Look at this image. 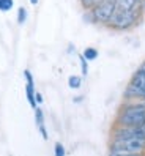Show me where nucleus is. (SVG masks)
<instances>
[{"label": "nucleus", "instance_id": "obj_1", "mask_svg": "<svg viewBox=\"0 0 145 156\" xmlns=\"http://www.w3.org/2000/svg\"><path fill=\"white\" fill-rule=\"evenodd\" d=\"M118 126H131L139 128L145 123V104L140 101H129L126 103L117 117Z\"/></svg>", "mask_w": 145, "mask_h": 156}, {"label": "nucleus", "instance_id": "obj_2", "mask_svg": "<svg viewBox=\"0 0 145 156\" xmlns=\"http://www.w3.org/2000/svg\"><path fill=\"white\" fill-rule=\"evenodd\" d=\"M111 151L131 153V154H143V151H145V137L143 136L114 137V140L111 144Z\"/></svg>", "mask_w": 145, "mask_h": 156}, {"label": "nucleus", "instance_id": "obj_3", "mask_svg": "<svg viewBox=\"0 0 145 156\" xmlns=\"http://www.w3.org/2000/svg\"><path fill=\"white\" fill-rule=\"evenodd\" d=\"M142 14H143L142 10H137V11H115L112 19L107 22V27L112 30H118V32L129 30V29H133V27H136L139 24Z\"/></svg>", "mask_w": 145, "mask_h": 156}, {"label": "nucleus", "instance_id": "obj_4", "mask_svg": "<svg viewBox=\"0 0 145 156\" xmlns=\"http://www.w3.org/2000/svg\"><path fill=\"white\" fill-rule=\"evenodd\" d=\"M115 10H117V0H101L96 6L87 11V16H90V21L95 24L107 25V22L112 19Z\"/></svg>", "mask_w": 145, "mask_h": 156}, {"label": "nucleus", "instance_id": "obj_5", "mask_svg": "<svg viewBox=\"0 0 145 156\" xmlns=\"http://www.w3.org/2000/svg\"><path fill=\"white\" fill-rule=\"evenodd\" d=\"M125 98L128 101H140L145 98V69H142L140 66L136 69L126 87Z\"/></svg>", "mask_w": 145, "mask_h": 156}, {"label": "nucleus", "instance_id": "obj_6", "mask_svg": "<svg viewBox=\"0 0 145 156\" xmlns=\"http://www.w3.org/2000/svg\"><path fill=\"white\" fill-rule=\"evenodd\" d=\"M24 77H25V96H27V101H29V104L36 109L38 107V104H36V101H35V93H36V90H35V82H33V76H32V73L29 69H25L24 71Z\"/></svg>", "mask_w": 145, "mask_h": 156}, {"label": "nucleus", "instance_id": "obj_7", "mask_svg": "<svg viewBox=\"0 0 145 156\" xmlns=\"http://www.w3.org/2000/svg\"><path fill=\"white\" fill-rule=\"evenodd\" d=\"M143 0H117L115 11H137L142 10Z\"/></svg>", "mask_w": 145, "mask_h": 156}, {"label": "nucleus", "instance_id": "obj_8", "mask_svg": "<svg viewBox=\"0 0 145 156\" xmlns=\"http://www.w3.org/2000/svg\"><path fill=\"white\" fill-rule=\"evenodd\" d=\"M35 122H36V126H38V129H40V134L43 136V139L44 140H48V131H46V125H44V114L40 107H36L35 109Z\"/></svg>", "mask_w": 145, "mask_h": 156}, {"label": "nucleus", "instance_id": "obj_9", "mask_svg": "<svg viewBox=\"0 0 145 156\" xmlns=\"http://www.w3.org/2000/svg\"><path fill=\"white\" fill-rule=\"evenodd\" d=\"M80 85H82V77L80 76H69L68 77V87L69 88L77 90V88H80Z\"/></svg>", "mask_w": 145, "mask_h": 156}, {"label": "nucleus", "instance_id": "obj_10", "mask_svg": "<svg viewBox=\"0 0 145 156\" xmlns=\"http://www.w3.org/2000/svg\"><path fill=\"white\" fill-rule=\"evenodd\" d=\"M82 57H84L87 62L96 60V58H98V51H96L95 48H87V49L82 52Z\"/></svg>", "mask_w": 145, "mask_h": 156}, {"label": "nucleus", "instance_id": "obj_11", "mask_svg": "<svg viewBox=\"0 0 145 156\" xmlns=\"http://www.w3.org/2000/svg\"><path fill=\"white\" fill-rule=\"evenodd\" d=\"M13 5H14V0H0V11H3V13L10 11Z\"/></svg>", "mask_w": 145, "mask_h": 156}, {"label": "nucleus", "instance_id": "obj_12", "mask_svg": "<svg viewBox=\"0 0 145 156\" xmlns=\"http://www.w3.org/2000/svg\"><path fill=\"white\" fill-rule=\"evenodd\" d=\"M99 2H101V0H80V5L84 6V10H92L93 6H96Z\"/></svg>", "mask_w": 145, "mask_h": 156}, {"label": "nucleus", "instance_id": "obj_13", "mask_svg": "<svg viewBox=\"0 0 145 156\" xmlns=\"http://www.w3.org/2000/svg\"><path fill=\"white\" fill-rule=\"evenodd\" d=\"M25 21H27V10H25L24 6H21L19 11H17V24L22 25Z\"/></svg>", "mask_w": 145, "mask_h": 156}, {"label": "nucleus", "instance_id": "obj_14", "mask_svg": "<svg viewBox=\"0 0 145 156\" xmlns=\"http://www.w3.org/2000/svg\"><path fill=\"white\" fill-rule=\"evenodd\" d=\"M54 154H55V156H65V154H66L65 147H63L60 142H58V144H55V147H54Z\"/></svg>", "mask_w": 145, "mask_h": 156}, {"label": "nucleus", "instance_id": "obj_15", "mask_svg": "<svg viewBox=\"0 0 145 156\" xmlns=\"http://www.w3.org/2000/svg\"><path fill=\"white\" fill-rule=\"evenodd\" d=\"M79 60H80V68H82V76H87L88 74V65H87V60L82 57V54L79 55Z\"/></svg>", "mask_w": 145, "mask_h": 156}, {"label": "nucleus", "instance_id": "obj_16", "mask_svg": "<svg viewBox=\"0 0 145 156\" xmlns=\"http://www.w3.org/2000/svg\"><path fill=\"white\" fill-rule=\"evenodd\" d=\"M35 101H36V104H41L43 103V95L40 93V91H36V93H35Z\"/></svg>", "mask_w": 145, "mask_h": 156}, {"label": "nucleus", "instance_id": "obj_17", "mask_svg": "<svg viewBox=\"0 0 145 156\" xmlns=\"http://www.w3.org/2000/svg\"><path fill=\"white\" fill-rule=\"evenodd\" d=\"M139 129H140V131H142V134L145 136V123H143L142 126H139Z\"/></svg>", "mask_w": 145, "mask_h": 156}, {"label": "nucleus", "instance_id": "obj_18", "mask_svg": "<svg viewBox=\"0 0 145 156\" xmlns=\"http://www.w3.org/2000/svg\"><path fill=\"white\" fill-rule=\"evenodd\" d=\"M30 3L32 5H38V0H30Z\"/></svg>", "mask_w": 145, "mask_h": 156}, {"label": "nucleus", "instance_id": "obj_19", "mask_svg": "<svg viewBox=\"0 0 145 156\" xmlns=\"http://www.w3.org/2000/svg\"><path fill=\"white\" fill-rule=\"evenodd\" d=\"M142 11L145 13V0H143V5H142Z\"/></svg>", "mask_w": 145, "mask_h": 156}, {"label": "nucleus", "instance_id": "obj_20", "mask_svg": "<svg viewBox=\"0 0 145 156\" xmlns=\"http://www.w3.org/2000/svg\"><path fill=\"white\" fill-rule=\"evenodd\" d=\"M140 103H143V104H145V98H143V99H140Z\"/></svg>", "mask_w": 145, "mask_h": 156}]
</instances>
